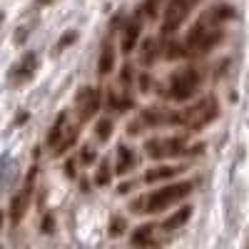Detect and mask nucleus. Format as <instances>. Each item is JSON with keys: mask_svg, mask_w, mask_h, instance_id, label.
I'll return each mask as SVG.
<instances>
[{"mask_svg": "<svg viewBox=\"0 0 249 249\" xmlns=\"http://www.w3.org/2000/svg\"><path fill=\"white\" fill-rule=\"evenodd\" d=\"M227 18H232V8H217L210 15H204L199 23L190 30V35H187V48H190V53H207V50H212L224 37L222 23Z\"/></svg>", "mask_w": 249, "mask_h": 249, "instance_id": "f257e3e1", "label": "nucleus"}, {"mask_svg": "<svg viewBox=\"0 0 249 249\" xmlns=\"http://www.w3.org/2000/svg\"><path fill=\"white\" fill-rule=\"evenodd\" d=\"M192 192V182H177L170 187H162V190L147 192L132 202V212L135 214H157L170 210L172 204H177L179 199H184L187 195Z\"/></svg>", "mask_w": 249, "mask_h": 249, "instance_id": "f03ea898", "label": "nucleus"}, {"mask_svg": "<svg viewBox=\"0 0 249 249\" xmlns=\"http://www.w3.org/2000/svg\"><path fill=\"white\" fill-rule=\"evenodd\" d=\"M217 115H219V102H217L214 97H204V100L195 102L190 110H184L182 115H177L175 122L184 124L187 130H202V127H207V124H210Z\"/></svg>", "mask_w": 249, "mask_h": 249, "instance_id": "7ed1b4c3", "label": "nucleus"}, {"mask_svg": "<svg viewBox=\"0 0 249 249\" xmlns=\"http://www.w3.org/2000/svg\"><path fill=\"white\" fill-rule=\"evenodd\" d=\"M77 124L68 117V112H62L55 124L50 127V135H48V147L53 150V155H65L72 144L77 142Z\"/></svg>", "mask_w": 249, "mask_h": 249, "instance_id": "20e7f679", "label": "nucleus"}, {"mask_svg": "<svg viewBox=\"0 0 249 249\" xmlns=\"http://www.w3.org/2000/svg\"><path fill=\"white\" fill-rule=\"evenodd\" d=\"M202 85V72L197 68H184L179 72L172 75L170 80V88H167V95L175 100V102H184V100H190L197 88Z\"/></svg>", "mask_w": 249, "mask_h": 249, "instance_id": "39448f33", "label": "nucleus"}, {"mask_svg": "<svg viewBox=\"0 0 249 249\" xmlns=\"http://www.w3.org/2000/svg\"><path fill=\"white\" fill-rule=\"evenodd\" d=\"M184 144L187 140L182 135H167V137H152L147 140L144 150L152 160H167V157H177L184 152Z\"/></svg>", "mask_w": 249, "mask_h": 249, "instance_id": "423d86ee", "label": "nucleus"}, {"mask_svg": "<svg viewBox=\"0 0 249 249\" xmlns=\"http://www.w3.org/2000/svg\"><path fill=\"white\" fill-rule=\"evenodd\" d=\"M199 0H170L167 8H164V23H162V33L164 35H172L187 18L192 15L195 5Z\"/></svg>", "mask_w": 249, "mask_h": 249, "instance_id": "0eeeda50", "label": "nucleus"}, {"mask_svg": "<svg viewBox=\"0 0 249 249\" xmlns=\"http://www.w3.org/2000/svg\"><path fill=\"white\" fill-rule=\"evenodd\" d=\"M100 110V90L97 88H80L75 95V112L80 122L92 120V115H97Z\"/></svg>", "mask_w": 249, "mask_h": 249, "instance_id": "6e6552de", "label": "nucleus"}, {"mask_svg": "<svg viewBox=\"0 0 249 249\" xmlns=\"http://www.w3.org/2000/svg\"><path fill=\"white\" fill-rule=\"evenodd\" d=\"M33 179H35V172L28 177L25 187H23V190H20V192L13 197V202H10V222H13V224H18L20 219H23V214H25V210H28V204H30V195H33Z\"/></svg>", "mask_w": 249, "mask_h": 249, "instance_id": "1a4fd4ad", "label": "nucleus"}, {"mask_svg": "<svg viewBox=\"0 0 249 249\" xmlns=\"http://www.w3.org/2000/svg\"><path fill=\"white\" fill-rule=\"evenodd\" d=\"M157 242H160V227H155V224H144L137 232H132V244H137V247H152Z\"/></svg>", "mask_w": 249, "mask_h": 249, "instance_id": "9d476101", "label": "nucleus"}, {"mask_svg": "<svg viewBox=\"0 0 249 249\" xmlns=\"http://www.w3.org/2000/svg\"><path fill=\"white\" fill-rule=\"evenodd\" d=\"M137 164V155L130 150V147H124V144H120L117 147V164H115V172L117 175H127L132 167Z\"/></svg>", "mask_w": 249, "mask_h": 249, "instance_id": "9b49d317", "label": "nucleus"}, {"mask_svg": "<svg viewBox=\"0 0 249 249\" xmlns=\"http://www.w3.org/2000/svg\"><path fill=\"white\" fill-rule=\"evenodd\" d=\"M35 62H37V57H35V53H28L23 60L15 65V70H13V82H25L30 75H33V70H35Z\"/></svg>", "mask_w": 249, "mask_h": 249, "instance_id": "f8f14e48", "label": "nucleus"}, {"mask_svg": "<svg viewBox=\"0 0 249 249\" xmlns=\"http://www.w3.org/2000/svg\"><path fill=\"white\" fill-rule=\"evenodd\" d=\"M115 68V48L112 43L107 40L105 45H102V53H100V62H97V72L100 75H110Z\"/></svg>", "mask_w": 249, "mask_h": 249, "instance_id": "ddd939ff", "label": "nucleus"}, {"mask_svg": "<svg viewBox=\"0 0 249 249\" xmlns=\"http://www.w3.org/2000/svg\"><path fill=\"white\" fill-rule=\"evenodd\" d=\"M184 167H155V170H150L147 175H144V182H164V179H172L175 175H179Z\"/></svg>", "mask_w": 249, "mask_h": 249, "instance_id": "4468645a", "label": "nucleus"}, {"mask_svg": "<svg viewBox=\"0 0 249 249\" xmlns=\"http://www.w3.org/2000/svg\"><path fill=\"white\" fill-rule=\"evenodd\" d=\"M140 40V23L135 20V23H130L127 28H124V35H122V50L124 53H132L135 43Z\"/></svg>", "mask_w": 249, "mask_h": 249, "instance_id": "2eb2a0df", "label": "nucleus"}, {"mask_svg": "<svg viewBox=\"0 0 249 249\" xmlns=\"http://www.w3.org/2000/svg\"><path fill=\"white\" fill-rule=\"evenodd\" d=\"M187 219H190V207H182V210L175 214V217H170L167 222H164L162 227H164V230H167V232H172V230H177V227L179 224H184Z\"/></svg>", "mask_w": 249, "mask_h": 249, "instance_id": "dca6fc26", "label": "nucleus"}, {"mask_svg": "<svg viewBox=\"0 0 249 249\" xmlns=\"http://www.w3.org/2000/svg\"><path fill=\"white\" fill-rule=\"evenodd\" d=\"M110 132H112V122H110V120H100V122H97V137H100V140H107Z\"/></svg>", "mask_w": 249, "mask_h": 249, "instance_id": "f3484780", "label": "nucleus"}, {"mask_svg": "<svg viewBox=\"0 0 249 249\" xmlns=\"http://www.w3.org/2000/svg\"><path fill=\"white\" fill-rule=\"evenodd\" d=\"M110 172H112L110 164L102 162V164H100V172H97V177H95V182H97V184H107V182H110Z\"/></svg>", "mask_w": 249, "mask_h": 249, "instance_id": "a211bd4d", "label": "nucleus"}, {"mask_svg": "<svg viewBox=\"0 0 249 249\" xmlns=\"http://www.w3.org/2000/svg\"><path fill=\"white\" fill-rule=\"evenodd\" d=\"M155 50H157V45L152 43V40H147V43H144V53H142L144 65H150V60H155Z\"/></svg>", "mask_w": 249, "mask_h": 249, "instance_id": "6ab92c4d", "label": "nucleus"}, {"mask_svg": "<svg viewBox=\"0 0 249 249\" xmlns=\"http://www.w3.org/2000/svg\"><path fill=\"white\" fill-rule=\"evenodd\" d=\"M122 230H124V222H122L120 217H115V219L110 222V234H112V237H120Z\"/></svg>", "mask_w": 249, "mask_h": 249, "instance_id": "aec40b11", "label": "nucleus"}, {"mask_svg": "<svg viewBox=\"0 0 249 249\" xmlns=\"http://www.w3.org/2000/svg\"><path fill=\"white\" fill-rule=\"evenodd\" d=\"M95 157V152H90V147H85V152H82V160H85V162H90Z\"/></svg>", "mask_w": 249, "mask_h": 249, "instance_id": "412c9836", "label": "nucleus"}, {"mask_svg": "<svg viewBox=\"0 0 249 249\" xmlns=\"http://www.w3.org/2000/svg\"><path fill=\"white\" fill-rule=\"evenodd\" d=\"M0 224H3V212H0Z\"/></svg>", "mask_w": 249, "mask_h": 249, "instance_id": "4be33fe9", "label": "nucleus"}, {"mask_svg": "<svg viewBox=\"0 0 249 249\" xmlns=\"http://www.w3.org/2000/svg\"><path fill=\"white\" fill-rule=\"evenodd\" d=\"M40 3H50V0H40Z\"/></svg>", "mask_w": 249, "mask_h": 249, "instance_id": "5701e85b", "label": "nucleus"}]
</instances>
